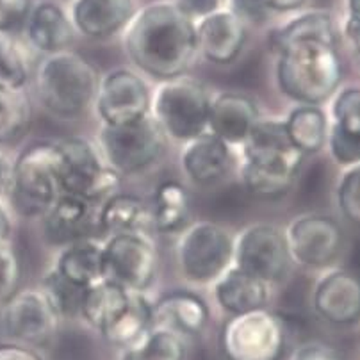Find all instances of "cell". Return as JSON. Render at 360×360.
I'll use <instances>...</instances> for the list:
<instances>
[{
	"instance_id": "obj_1",
	"label": "cell",
	"mask_w": 360,
	"mask_h": 360,
	"mask_svg": "<svg viewBox=\"0 0 360 360\" xmlns=\"http://www.w3.org/2000/svg\"><path fill=\"white\" fill-rule=\"evenodd\" d=\"M123 31V45L132 65L158 81L186 75L198 58L195 20L172 0L136 9Z\"/></svg>"
},
{
	"instance_id": "obj_2",
	"label": "cell",
	"mask_w": 360,
	"mask_h": 360,
	"mask_svg": "<svg viewBox=\"0 0 360 360\" xmlns=\"http://www.w3.org/2000/svg\"><path fill=\"white\" fill-rule=\"evenodd\" d=\"M276 56V86L296 104L321 105L332 98L345 79L339 45L318 39L292 43Z\"/></svg>"
},
{
	"instance_id": "obj_3",
	"label": "cell",
	"mask_w": 360,
	"mask_h": 360,
	"mask_svg": "<svg viewBox=\"0 0 360 360\" xmlns=\"http://www.w3.org/2000/svg\"><path fill=\"white\" fill-rule=\"evenodd\" d=\"M100 75L75 50L46 54L34 72L39 104L58 118H77L95 102Z\"/></svg>"
},
{
	"instance_id": "obj_4",
	"label": "cell",
	"mask_w": 360,
	"mask_h": 360,
	"mask_svg": "<svg viewBox=\"0 0 360 360\" xmlns=\"http://www.w3.org/2000/svg\"><path fill=\"white\" fill-rule=\"evenodd\" d=\"M56 143H34L11 165L8 193L13 209L23 218H39L61 195Z\"/></svg>"
},
{
	"instance_id": "obj_5",
	"label": "cell",
	"mask_w": 360,
	"mask_h": 360,
	"mask_svg": "<svg viewBox=\"0 0 360 360\" xmlns=\"http://www.w3.org/2000/svg\"><path fill=\"white\" fill-rule=\"evenodd\" d=\"M211 93L203 84L189 77H175L161 81L152 93L150 116L159 123L166 138L179 143L207 132Z\"/></svg>"
},
{
	"instance_id": "obj_6",
	"label": "cell",
	"mask_w": 360,
	"mask_h": 360,
	"mask_svg": "<svg viewBox=\"0 0 360 360\" xmlns=\"http://www.w3.org/2000/svg\"><path fill=\"white\" fill-rule=\"evenodd\" d=\"M98 143L105 162L118 175H138L161 161L168 138L148 115L125 125H102Z\"/></svg>"
},
{
	"instance_id": "obj_7",
	"label": "cell",
	"mask_w": 360,
	"mask_h": 360,
	"mask_svg": "<svg viewBox=\"0 0 360 360\" xmlns=\"http://www.w3.org/2000/svg\"><path fill=\"white\" fill-rule=\"evenodd\" d=\"M59 153V188L61 193L96 203L118 191L122 175L105 162L104 155L84 138L56 141Z\"/></svg>"
},
{
	"instance_id": "obj_8",
	"label": "cell",
	"mask_w": 360,
	"mask_h": 360,
	"mask_svg": "<svg viewBox=\"0 0 360 360\" xmlns=\"http://www.w3.org/2000/svg\"><path fill=\"white\" fill-rule=\"evenodd\" d=\"M176 262L191 284H214L234 264V236L214 221L189 223L180 232Z\"/></svg>"
},
{
	"instance_id": "obj_9",
	"label": "cell",
	"mask_w": 360,
	"mask_h": 360,
	"mask_svg": "<svg viewBox=\"0 0 360 360\" xmlns=\"http://www.w3.org/2000/svg\"><path fill=\"white\" fill-rule=\"evenodd\" d=\"M288 346L284 321L268 309L229 316L219 332L226 360H280Z\"/></svg>"
},
{
	"instance_id": "obj_10",
	"label": "cell",
	"mask_w": 360,
	"mask_h": 360,
	"mask_svg": "<svg viewBox=\"0 0 360 360\" xmlns=\"http://www.w3.org/2000/svg\"><path fill=\"white\" fill-rule=\"evenodd\" d=\"M234 266L271 288L285 282L292 259L284 230L269 223H253L241 230L234 238Z\"/></svg>"
},
{
	"instance_id": "obj_11",
	"label": "cell",
	"mask_w": 360,
	"mask_h": 360,
	"mask_svg": "<svg viewBox=\"0 0 360 360\" xmlns=\"http://www.w3.org/2000/svg\"><path fill=\"white\" fill-rule=\"evenodd\" d=\"M104 278L127 291L145 292L158 275L159 255L148 234H112L102 243Z\"/></svg>"
},
{
	"instance_id": "obj_12",
	"label": "cell",
	"mask_w": 360,
	"mask_h": 360,
	"mask_svg": "<svg viewBox=\"0 0 360 360\" xmlns=\"http://www.w3.org/2000/svg\"><path fill=\"white\" fill-rule=\"evenodd\" d=\"M284 232L292 264L302 268H328L345 248V230L332 216L302 214L292 219Z\"/></svg>"
},
{
	"instance_id": "obj_13",
	"label": "cell",
	"mask_w": 360,
	"mask_h": 360,
	"mask_svg": "<svg viewBox=\"0 0 360 360\" xmlns=\"http://www.w3.org/2000/svg\"><path fill=\"white\" fill-rule=\"evenodd\" d=\"M93 104L102 125H125L150 115L152 91L136 70L118 68L100 79Z\"/></svg>"
},
{
	"instance_id": "obj_14",
	"label": "cell",
	"mask_w": 360,
	"mask_h": 360,
	"mask_svg": "<svg viewBox=\"0 0 360 360\" xmlns=\"http://www.w3.org/2000/svg\"><path fill=\"white\" fill-rule=\"evenodd\" d=\"M6 333L18 345L41 346L58 335L61 318L41 289H18L2 303Z\"/></svg>"
},
{
	"instance_id": "obj_15",
	"label": "cell",
	"mask_w": 360,
	"mask_h": 360,
	"mask_svg": "<svg viewBox=\"0 0 360 360\" xmlns=\"http://www.w3.org/2000/svg\"><path fill=\"white\" fill-rule=\"evenodd\" d=\"M241 148L246 165L296 176L305 161V155L292 145L285 122L280 118L261 116Z\"/></svg>"
},
{
	"instance_id": "obj_16",
	"label": "cell",
	"mask_w": 360,
	"mask_h": 360,
	"mask_svg": "<svg viewBox=\"0 0 360 360\" xmlns=\"http://www.w3.org/2000/svg\"><path fill=\"white\" fill-rule=\"evenodd\" d=\"M195 32L198 54L219 66L234 63L248 38L246 23L226 6L195 20Z\"/></svg>"
},
{
	"instance_id": "obj_17",
	"label": "cell",
	"mask_w": 360,
	"mask_h": 360,
	"mask_svg": "<svg viewBox=\"0 0 360 360\" xmlns=\"http://www.w3.org/2000/svg\"><path fill=\"white\" fill-rule=\"evenodd\" d=\"M312 309L326 323L352 326L360 318V285L353 273L332 269L316 282Z\"/></svg>"
},
{
	"instance_id": "obj_18",
	"label": "cell",
	"mask_w": 360,
	"mask_h": 360,
	"mask_svg": "<svg viewBox=\"0 0 360 360\" xmlns=\"http://www.w3.org/2000/svg\"><path fill=\"white\" fill-rule=\"evenodd\" d=\"M261 118V111L248 95L221 91L211 95L207 131L230 146H241Z\"/></svg>"
},
{
	"instance_id": "obj_19",
	"label": "cell",
	"mask_w": 360,
	"mask_h": 360,
	"mask_svg": "<svg viewBox=\"0 0 360 360\" xmlns=\"http://www.w3.org/2000/svg\"><path fill=\"white\" fill-rule=\"evenodd\" d=\"M232 162V146L209 131L184 143L180 153L182 172L196 186H212L223 180Z\"/></svg>"
},
{
	"instance_id": "obj_20",
	"label": "cell",
	"mask_w": 360,
	"mask_h": 360,
	"mask_svg": "<svg viewBox=\"0 0 360 360\" xmlns=\"http://www.w3.org/2000/svg\"><path fill=\"white\" fill-rule=\"evenodd\" d=\"M95 203L79 196L61 193L49 211L43 214L45 238L52 245L66 246L75 241L89 238L93 225L96 223Z\"/></svg>"
},
{
	"instance_id": "obj_21",
	"label": "cell",
	"mask_w": 360,
	"mask_h": 360,
	"mask_svg": "<svg viewBox=\"0 0 360 360\" xmlns=\"http://www.w3.org/2000/svg\"><path fill=\"white\" fill-rule=\"evenodd\" d=\"M136 13V0H75L72 6L73 27L91 39L118 34Z\"/></svg>"
},
{
	"instance_id": "obj_22",
	"label": "cell",
	"mask_w": 360,
	"mask_h": 360,
	"mask_svg": "<svg viewBox=\"0 0 360 360\" xmlns=\"http://www.w3.org/2000/svg\"><path fill=\"white\" fill-rule=\"evenodd\" d=\"M209 307L191 291H172L152 303L153 326H162L182 338L198 335L209 323Z\"/></svg>"
},
{
	"instance_id": "obj_23",
	"label": "cell",
	"mask_w": 360,
	"mask_h": 360,
	"mask_svg": "<svg viewBox=\"0 0 360 360\" xmlns=\"http://www.w3.org/2000/svg\"><path fill=\"white\" fill-rule=\"evenodd\" d=\"M25 31L29 43L45 56L70 50L77 34L70 15L56 2H39L32 6L25 22Z\"/></svg>"
},
{
	"instance_id": "obj_24",
	"label": "cell",
	"mask_w": 360,
	"mask_h": 360,
	"mask_svg": "<svg viewBox=\"0 0 360 360\" xmlns=\"http://www.w3.org/2000/svg\"><path fill=\"white\" fill-rule=\"evenodd\" d=\"M214 298L229 316L243 314L257 309H268L271 285L232 264L214 282Z\"/></svg>"
},
{
	"instance_id": "obj_25",
	"label": "cell",
	"mask_w": 360,
	"mask_h": 360,
	"mask_svg": "<svg viewBox=\"0 0 360 360\" xmlns=\"http://www.w3.org/2000/svg\"><path fill=\"white\" fill-rule=\"evenodd\" d=\"M318 39V41L333 43L339 45V25L332 13L323 9L298 13L292 18L285 20L276 27H273L268 34V46L273 54L298 41Z\"/></svg>"
},
{
	"instance_id": "obj_26",
	"label": "cell",
	"mask_w": 360,
	"mask_h": 360,
	"mask_svg": "<svg viewBox=\"0 0 360 360\" xmlns=\"http://www.w3.org/2000/svg\"><path fill=\"white\" fill-rule=\"evenodd\" d=\"M96 223L112 234H134L143 232L148 234L152 229V212L150 205L139 196L131 193H112L102 202L96 212Z\"/></svg>"
},
{
	"instance_id": "obj_27",
	"label": "cell",
	"mask_w": 360,
	"mask_h": 360,
	"mask_svg": "<svg viewBox=\"0 0 360 360\" xmlns=\"http://www.w3.org/2000/svg\"><path fill=\"white\" fill-rule=\"evenodd\" d=\"M54 269L79 288L88 289L104 278L102 243L86 238L63 246Z\"/></svg>"
},
{
	"instance_id": "obj_28",
	"label": "cell",
	"mask_w": 360,
	"mask_h": 360,
	"mask_svg": "<svg viewBox=\"0 0 360 360\" xmlns=\"http://www.w3.org/2000/svg\"><path fill=\"white\" fill-rule=\"evenodd\" d=\"M152 229L159 234H180L189 225L191 218V200L188 189L176 180H165L155 188L150 205Z\"/></svg>"
},
{
	"instance_id": "obj_29",
	"label": "cell",
	"mask_w": 360,
	"mask_h": 360,
	"mask_svg": "<svg viewBox=\"0 0 360 360\" xmlns=\"http://www.w3.org/2000/svg\"><path fill=\"white\" fill-rule=\"evenodd\" d=\"M284 122L292 145L305 158L325 148L330 122L321 105L298 104Z\"/></svg>"
},
{
	"instance_id": "obj_30",
	"label": "cell",
	"mask_w": 360,
	"mask_h": 360,
	"mask_svg": "<svg viewBox=\"0 0 360 360\" xmlns=\"http://www.w3.org/2000/svg\"><path fill=\"white\" fill-rule=\"evenodd\" d=\"M129 298H131V291H127L112 280L102 278L84 291L79 316L89 326L100 332L122 312Z\"/></svg>"
},
{
	"instance_id": "obj_31",
	"label": "cell",
	"mask_w": 360,
	"mask_h": 360,
	"mask_svg": "<svg viewBox=\"0 0 360 360\" xmlns=\"http://www.w3.org/2000/svg\"><path fill=\"white\" fill-rule=\"evenodd\" d=\"M153 326L152 303L145 292L131 291V298L123 307L122 312L109 323L105 328L100 330L102 338L115 346H129L139 339L146 330Z\"/></svg>"
},
{
	"instance_id": "obj_32",
	"label": "cell",
	"mask_w": 360,
	"mask_h": 360,
	"mask_svg": "<svg viewBox=\"0 0 360 360\" xmlns=\"http://www.w3.org/2000/svg\"><path fill=\"white\" fill-rule=\"evenodd\" d=\"M184 339L162 326H152L132 345L125 346L122 360H184Z\"/></svg>"
},
{
	"instance_id": "obj_33",
	"label": "cell",
	"mask_w": 360,
	"mask_h": 360,
	"mask_svg": "<svg viewBox=\"0 0 360 360\" xmlns=\"http://www.w3.org/2000/svg\"><path fill=\"white\" fill-rule=\"evenodd\" d=\"M32 120L31 100L23 88L0 84V143L22 138Z\"/></svg>"
},
{
	"instance_id": "obj_34",
	"label": "cell",
	"mask_w": 360,
	"mask_h": 360,
	"mask_svg": "<svg viewBox=\"0 0 360 360\" xmlns=\"http://www.w3.org/2000/svg\"><path fill=\"white\" fill-rule=\"evenodd\" d=\"M296 175L282 172H271V169L257 168V166L246 165L241 166V180L246 191L259 200L273 202L288 196L296 184Z\"/></svg>"
},
{
	"instance_id": "obj_35",
	"label": "cell",
	"mask_w": 360,
	"mask_h": 360,
	"mask_svg": "<svg viewBox=\"0 0 360 360\" xmlns=\"http://www.w3.org/2000/svg\"><path fill=\"white\" fill-rule=\"evenodd\" d=\"M39 289L45 292V296L52 303V307H54L61 319L75 318V316L81 314V305L86 289L70 282L58 269L52 268L43 276Z\"/></svg>"
},
{
	"instance_id": "obj_36",
	"label": "cell",
	"mask_w": 360,
	"mask_h": 360,
	"mask_svg": "<svg viewBox=\"0 0 360 360\" xmlns=\"http://www.w3.org/2000/svg\"><path fill=\"white\" fill-rule=\"evenodd\" d=\"M31 79L27 56L11 38L0 36V84L25 88Z\"/></svg>"
},
{
	"instance_id": "obj_37",
	"label": "cell",
	"mask_w": 360,
	"mask_h": 360,
	"mask_svg": "<svg viewBox=\"0 0 360 360\" xmlns=\"http://www.w3.org/2000/svg\"><path fill=\"white\" fill-rule=\"evenodd\" d=\"M332 123L360 134V89L356 86L339 88L332 96Z\"/></svg>"
},
{
	"instance_id": "obj_38",
	"label": "cell",
	"mask_w": 360,
	"mask_h": 360,
	"mask_svg": "<svg viewBox=\"0 0 360 360\" xmlns=\"http://www.w3.org/2000/svg\"><path fill=\"white\" fill-rule=\"evenodd\" d=\"M325 146L335 165L342 168L360 165V134H353L335 123H330Z\"/></svg>"
},
{
	"instance_id": "obj_39",
	"label": "cell",
	"mask_w": 360,
	"mask_h": 360,
	"mask_svg": "<svg viewBox=\"0 0 360 360\" xmlns=\"http://www.w3.org/2000/svg\"><path fill=\"white\" fill-rule=\"evenodd\" d=\"M338 205L342 216L356 225L360 219V166L345 169L338 186Z\"/></svg>"
},
{
	"instance_id": "obj_40",
	"label": "cell",
	"mask_w": 360,
	"mask_h": 360,
	"mask_svg": "<svg viewBox=\"0 0 360 360\" xmlns=\"http://www.w3.org/2000/svg\"><path fill=\"white\" fill-rule=\"evenodd\" d=\"M22 282V261L11 241H0V303L11 298Z\"/></svg>"
},
{
	"instance_id": "obj_41",
	"label": "cell",
	"mask_w": 360,
	"mask_h": 360,
	"mask_svg": "<svg viewBox=\"0 0 360 360\" xmlns=\"http://www.w3.org/2000/svg\"><path fill=\"white\" fill-rule=\"evenodd\" d=\"M32 6V0H0V34L23 27Z\"/></svg>"
},
{
	"instance_id": "obj_42",
	"label": "cell",
	"mask_w": 360,
	"mask_h": 360,
	"mask_svg": "<svg viewBox=\"0 0 360 360\" xmlns=\"http://www.w3.org/2000/svg\"><path fill=\"white\" fill-rule=\"evenodd\" d=\"M173 4L180 9L182 13L193 20H198L205 15L218 11V9L225 8L226 0H172Z\"/></svg>"
},
{
	"instance_id": "obj_43",
	"label": "cell",
	"mask_w": 360,
	"mask_h": 360,
	"mask_svg": "<svg viewBox=\"0 0 360 360\" xmlns=\"http://www.w3.org/2000/svg\"><path fill=\"white\" fill-rule=\"evenodd\" d=\"M292 360H345L339 353L323 345H307L296 352Z\"/></svg>"
},
{
	"instance_id": "obj_44",
	"label": "cell",
	"mask_w": 360,
	"mask_h": 360,
	"mask_svg": "<svg viewBox=\"0 0 360 360\" xmlns=\"http://www.w3.org/2000/svg\"><path fill=\"white\" fill-rule=\"evenodd\" d=\"M0 360H43L25 345H0Z\"/></svg>"
},
{
	"instance_id": "obj_45",
	"label": "cell",
	"mask_w": 360,
	"mask_h": 360,
	"mask_svg": "<svg viewBox=\"0 0 360 360\" xmlns=\"http://www.w3.org/2000/svg\"><path fill=\"white\" fill-rule=\"evenodd\" d=\"M262 4L268 11L273 13H292L302 9L307 0H262Z\"/></svg>"
},
{
	"instance_id": "obj_46",
	"label": "cell",
	"mask_w": 360,
	"mask_h": 360,
	"mask_svg": "<svg viewBox=\"0 0 360 360\" xmlns=\"http://www.w3.org/2000/svg\"><path fill=\"white\" fill-rule=\"evenodd\" d=\"M9 176H11V165H9L4 152H0V198L8 193Z\"/></svg>"
},
{
	"instance_id": "obj_47",
	"label": "cell",
	"mask_w": 360,
	"mask_h": 360,
	"mask_svg": "<svg viewBox=\"0 0 360 360\" xmlns=\"http://www.w3.org/2000/svg\"><path fill=\"white\" fill-rule=\"evenodd\" d=\"M11 236V218L8 211L0 205V241H8Z\"/></svg>"
},
{
	"instance_id": "obj_48",
	"label": "cell",
	"mask_w": 360,
	"mask_h": 360,
	"mask_svg": "<svg viewBox=\"0 0 360 360\" xmlns=\"http://www.w3.org/2000/svg\"><path fill=\"white\" fill-rule=\"evenodd\" d=\"M346 9L348 13H353V15H360V0H345Z\"/></svg>"
}]
</instances>
